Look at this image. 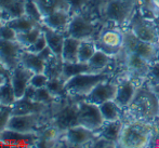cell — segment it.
<instances>
[{
    "mask_svg": "<svg viewBox=\"0 0 159 148\" xmlns=\"http://www.w3.org/2000/svg\"><path fill=\"white\" fill-rule=\"evenodd\" d=\"M130 114H133L135 120L148 121L159 115L158 95L153 92L145 90V88L138 89L131 104L128 106Z\"/></svg>",
    "mask_w": 159,
    "mask_h": 148,
    "instance_id": "1",
    "label": "cell"
},
{
    "mask_svg": "<svg viewBox=\"0 0 159 148\" xmlns=\"http://www.w3.org/2000/svg\"><path fill=\"white\" fill-rule=\"evenodd\" d=\"M152 138V128L146 121H130L124 123L118 146L122 147H144Z\"/></svg>",
    "mask_w": 159,
    "mask_h": 148,
    "instance_id": "2",
    "label": "cell"
},
{
    "mask_svg": "<svg viewBox=\"0 0 159 148\" xmlns=\"http://www.w3.org/2000/svg\"><path fill=\"white\" fill-rule=\"evenodd\" d=\"M109 79V75L104 73H84L69 78L65 82V91L70 97H84L100 82Z\"/></svg>",
    "mask_w": 159,
    "mask_h": 148,
    "instance_id": "3",
    "label": "cell"
},
{
    "mask_svg": "<svg viewBox=\"0 0 159 148\" xmlns=\"http://www.w3.org/2000/svg\"><path fill=\"white\" fill-rule=\"evenodd\" d=\"M134 0H105L102 3V15L106 21L121 26L133 16Z\"/></svg>",
    "mask_w": 159,
    "mask_h": 148,
    "instance_id": "4",
    "label": "cell"
},
{
    "mask_svg": "<svg viewBox=\"0 0 159 148\" xmlns=\"http://www.w3.org/2000/svg\"><path fill=\"white\" fill-rule=\"evenodd\" d=\"M96 33V22L84 14V11L74 14L68 24L66 36L79 40H94L93 36Z\"/></svg>",
    "mask_w": 159,
    "mask_h": 148,
    "instance_id": "5",
    "label": "cell"
},
{
    "mask_svg": "<svg viewBox=\"0 0 159 148\" xmlns=\"http://www.w3.org/2000/svg\"><path fill=\"white\" fill-rule=\"evenodd\" d=\"M77 119L78 124L84 125L92 131H98L105 123L98 105L86 102L84 100L77 101Z\"/></svg>",
    "mask_w": 159,
    "mask_h": 148,
    "instance_id": "6",
    "label": "cell"
},
{
    "mask_svg": "<svg viewBox=\"0 0 159 148\" xmlns=\"http://www.w3.org/2000/svg\"><path fill=\"white\" fill-rule=\"evenodd\" d=\"M130 30L142 41L158 43L157 23H154L151 19L142 16L141 14H133L130 20Z\"/></svg>",
    "mask_w": 159,
    "mask_h": 148,
    "instance_id": "7",
    "label": "cell"
},
{
    "mask_svg": "<svg viewBox=\"0 0 159 148\" xmlns=\"http://www.w3.org/2000/svg\"><path fill=\"white\" fill-rule=\"evenodd\" d=\"M96 136L98 134L95 131H92V130L80 124H76L68 128L63 134L64 141L66 142L67 146L75 147L86 146L88 144L90 145L95 140Z\"/></svg>",
    "mask_w": 159,
    "mask_h": 148,
    "instance_id": "8",
    "label": "cell"
},
{
    "mask_svg": "<svg viewBox=\"0 0 159 148\" xmlns=\"http://www.w3.org/2000/svg\"><path fill=\"white\" fill-rule=\"evenodd\" d=\"M24 49L16 40L0 39V61L12 71L20 65V57Z\"/></svg>",
    "mask_w": 159,
    "mask_h": 148,
    "instance_id": "9",
    "label": "cell"
},
{
    "mask_svg": "<svg viewBox=\"0 0 159 148\" xmlns=\"http://www.w3.org/2000/svg\"><path fill=\"white\" fill-rule=\"evenodd\" d=\"M117 87L118 83L111 82L109 79L105 80V81H102L98 84H96L94 88L92 89V91L88 95L82 97L81 100L89 103H92V104L95 105H100L102 103L106 102V101L115 98L116 92H117Z\"/></svg>",
    "mask_w": 159,
    "mask_h": 148,
    "instance_id": "10",
    "label": "cell"
},
{
    "mask_svg": "<svg viewBox=\"0 0 159 148\" xmlns=\"http://www.w3.org/2000/svg\"><path fill=\"white\" fill-rule=\"evenodd\" d=\"M38 140H39V133H21L10 129H6L0 133V142L3 143V145L35 146Z\"/></svg>",
    "mask_w": 159,
    "mask_h": 148,
    "instance_id": "11",
    "label": "cell"
},
{
    "mask_svg": "<svg viewBox=\"0 0 159 148\" xmlns=\"http://www.w3.org/2000/svg\"><path fill=\"white\" fill-rule=\"evenodd\" d=\"M33 75L34 73L32 70L25 68L21 64L12 70L10 79H11V83L13 86V89H14L16 100L23 97L24 93H25V90L30 86V81L32 79Z\"/></svg>",
    "mask_w": 159,
    "mask_h": 148,
    "instance_id": "12",
    "label": "cell"
},
{
    "mask_svg": "<svg viewBox=\"0 0 159 148\" xmlns=\"http://www.w3.org/2000/svg\"><path fill=\"white\" fill-rule=\"evenodd\" d=\"M13 110L12 115H26V114H35V113H51L52 114V107L48 106L42 103L36 102L33 100H28L25 97H21L15 101L12 105Z\"/></svg>",
    "mask_w": 159,
    "mask_h": 148,
    "instance_id": "13",
    "label": "cell"
},
{
    "mask_svg": "<svg viewBox=\"0 0 159 148\" xmlns=\"http://www.w3.org/2000/svg\"><path fill=\"white\" fill-rule=\"evenodd\" d=\"M70 20L71 14L68 10H57L47 16H43L41 24H44L48 27L64 33L66 35V30Z\"/></svg>",
    "mask_w": 159,
    "mask_h": 148,
    "instance_id": "14",
    "label": "cell"
},
{
    "mask_svg": "<svg viewBox=\"0 0 159 148\" xmlns=\"http://www.w3.org/2000/svg\"><path fill=\"white\" fill-rule=\"evenodd\" d=\"M136 91H138V88H136V84L134 83L133 80L126 79L120 83H118L117 92H116V96L114 101L121 108H126L133 101Z\"/></svg>",
    "mask_w": 159,
    "mask_h": 148,
    "instance_id": "15",
    "label": "cell"
},
{
    "mask_svg": "<svg viewBox=\"0 0 159 148\" xmlns=\"http://www.w3.org/2000/svg\"><path fill=\"white\" fill-rule=\"evenodd\" d=\"M41 29L43 31L44 36H46L48 47L59 59L62 60V51H63L64 40L66 38V35L64 33H61V31L52 29V28L46 26L44 24H41Z\"/></svg>",
    "mask_w": 159,
    "mask_h": 148,
    "instance_id": "16",
    "label": "cell"
},
{
    "mask_svg": "<svg viewBox=\"0 0 159 148\" xmlns=\"http://www.w3.org/2000/svg\"><path fill=\"white\" fill-rule=\"evenodd\" d=\"M0 6L2 8V24L11 19L24 15L25 0H0Z\"/></svg>",
    "mask_w": 159,
    "mask_h": 148,
    "instance_id": "17",
    "label": "cell"
},
{
    "mask_svg": "<svg viewBox=\"0 0 159 148\" xmlns=\"http://www.w3.org/2000/svg\"><path fill=\"white\" fill-rule=\"evenodd\" d=\"M126 65L128 70L131 71L133 75L144 77L148 74L151 63L135 53H126Z\"/></svg>",
    "mask_w": 159,
    "mask_h": 148,
    "instance_id": "18",
    "label": "cell"
},
{
    "mask_svg": "<svg viewBox=\"0 0 159 148\" xmlns=\"http://www.w3.org/2000/svg\"><path fill=\"white\" fill-rule=\"evenodd\" d=\"M122 128H124V122H122L121 119L117 121H111V122H105L102 125V128L98 131H96V134L98 136H102V137L115 143L118 146Z\"/></svg>",
    "mask_w": 159,
    "mask_h": 148,
    "instance_id": "19",
    "label": "cell"
},
{
    "mask_svg": "<svg viewBox=\"0 0 159 148\" xmlns=\"http://www.w3.org/2000/svg\"><path fill=\"white\" fill-rule=\"evenodd\" d=\"M20 64L25 68L32 70L34 74L43 73L44 67H46V62L39 55L36 54V53L28 52L25 49H24V51L21 54V57H20Z\"/></svg>",
    "mask_w": 159,
    "mask_h": 148,
    "instance_id": "20",
    "label": "cell"
},
{
    "mask_svg": "<svg viewBox=\"0 0 159 148\" xmlns=\"http://www.w3.org/2000/svg\"><path fill=\"white\" fill-rule=\"evenodd\" d=\"M84 73H95L91 66L89 65V63H63V69H62V75L61 79L63 81L66 82L69 78L74 77L76 75L79 74H84Z\"/></svg>",
    "mask_w": 159,
    "mask_h": 148,
    "instance_id": "21",
    "label": "cell"
},
{
    "mask_svg": "<svg viewBox=\"0 0 159 148\" xmlns=\"http://www.w3.org/2000/svg\"><path fill=\"white\" fill-rule=\"evenodd\" d=\"M98 108L102 114L105 122H111L121 119V114L124 108L119 106L114 100H109L98 105Z\"/></svg>",
    "mask_w": 159,
    "mask_h": 148,
    "instance_id": "22",
    "label": "cell"
},
{
    "mask_svg": "<svg viewBox=\"0 0 159 148\" xmlns=\"http://www.w3.org/2000/svg\"><path fill=\"white\" fill-rule=\"evenodd\" d=\"M80 42L81 40L66 36L64 40L63 51H62V60L64 63L78 62V50H79Z\"/></svg>",
    "mask_w": 159,
    "mask_h": 148,
    "instance_id": "23",
    "label": "cell"
},
{
    "mask_svg": "<svg viewBox=\"0 0 159 148\" xmlns=\"http://www.w3.org/2000/svg\"><path fill=\"white\" fill-rule=\"evenodd\" d=\"M35 2L40 9L42 16H47L57 10L69 11V4L67 0H35Z\"/></svg>",
    "mask_w": 159,
    "mask_h": 148,
    "instance_id": "24",
    "label": "cell"
},
{
    "mask_svg": "<svg viewBox=\"0 0 159 148\" xmlns=\"http://www.w3.org/2000/svg\"><path fill=\"white\" fill-rule=\"evenodd\" d=\"M4 24L9 25L11 28H13L16 34H21V33H26V31L33 29L36 26H39L41 23H38V22L34 21L33 19L28 17L27 15H21V16L14 17V19L9 20L8 22H6Z\"/></svg>",
    "mask_w": 159,
    "mask_h": 148,
    "instance_id": "25",
    "label": "cell"
},
{
    "mask_svg": "<svg viewBox=\"0 0 159 148\" xmlns=\"http://www.w3.org/2000/svg\"><path fill=\"white\" fill-rule=\"evenodd\" d=\"M111 57L113 56L106 54L103 51L96 50L93 56L91 57V60L88 63L95 73H104V71H106V68L108 67V65L111 64Z\"/></svg>",
    "mask_w": 159,
    "mask_h": 148,
    "instance_id": "26",
    "label": "cell"
},
{
    "mask_svg": "<svg viewBox=\"0 0 159 148\" xmlns=\"http://www.w3.org/2000/svg\"><path fill=\"white\" fill-rule=\"evenodd\" d=\"M98 50L94 40H81L78 50V62L88 63Z\"/></svg>",
    "mask_w": 159,
    "mask_h": 148,
    "instance_id": "27",
    "label": "cell"
},
{
    "mask_svg": "<svg viewBox=\"0 0 159 148\" xmlns=\"http://www.w3.org/2000/svg\"><path fill=\"white\" fill-rule=\"evenodd\" d=\"M63 61L57 56L53 55L50 60L46 62V67H44V71L49 79L52 78H60L62 75V69H63Z\"/></svg>",
    "mask_w": 159,
    "mask_h": 148,
    "instance_id": "28",
    "label": "cell"
},
{
    "mask_svg": "<svg viewBox=\"0 0 159 148\" xmlns=\"http://www.w3.org/2000/svg\"><path fill=\"white\" fill-rule=\"evenodd\" d=\"M42 34V29H41V24L39 26H36L33 29L26 31V33H21L17 34L16 36V41L20 42L24 48H28L30 46H32L34 42L39 38V36Z\"/></svg>",
    "mask_w": 159,
    "mask_h": 148,
    "instance_id": "29",
    "label": "cell"
},
{
    "mask_svg": "<svg viewBox=\"0 0 159 148\" xmlns=\"http://www.w3.org/2000/svg\"><path fill=\"white\" fill-rule=\"evenodd\" d=\"M16 101V96L14 93V89L11 83V79H7L6 82L0 87V104L11 105Z\"/></svg>",
    "mask_w": 159,
    "mask_h": 148,
    "instance_id": "30",
    "label": "cell"
},
{
    "mask_svg": "<svg viewBox=\"0 0 159 148\" xmlns=\"http://www.w3.org/2000/svg\"><path fill=\"white\" fill-rule=\"evenodd\" d=\"M64 86H65V81H63L61 78H52V79H49L46 88L49 90V92L54 97H57L59 100V98H63L68 96V94L65 91Z\"/></svg>",
    "mask_w": 159,
    "mask_h": 148,
    "instance_id": "31",
    "label": "cell"
},
{
    "mask_svg": "<svg viewBox=\"0 0 159 148\" xmlns=\"http://www.w3.org/2000/svg\"><path fill=\"white\" fill-rule=\"evenodd\" d=\"M34 101L42 103V104H46L50 107H52L55 103L59 102V100H57V97H54V96L49 92V90L47 89L46 87H44V88L36 89L35 96H34Z\"/></svg>",
    "mask_w": 159,
    "mask_h": 148,
    "instance_id": "32",
    "label": "cell"
},
{
    "mask_svg": "<svg viewBox=\"0 0 159 148\" xmlns=\"http://www.w3.org/2000/svg\"><path fill=\"white\" fill-rule=\"evenodd\" d=\"M24 14L27 15V16L30 17V19H33L34 21L38 22V23H41L42 19H43L41 12H40V9L38 8L35 0H25Z\"/></svg>",
    "mask_w": 159,
    "mask_h": 148,
    "instance_id": "33",
    "label": "cell"
},
{
    "mask_svg": "<svg viewBox=\"0 0 159 148\" xmlns=\"http://www.w3.org/2000/svg\"><path fill=\"white\" fill-rule=\"evenodd\" d=\"M13 107L11 105L0 104V133L8 128L9 121L12 117Z\"/></svg>",
    "mask_w": 159,
    "mask_h": 148,
    "instance_id": "34",
    "label": "cell"
},
{
    "mask_svg": "<svg viewBox=\"0 0 159 148\" xmlns=\"http://www.w3.org/2000/svg\"><path fill=\"white\" fill-rule=\"evenodd\" d=\"M67 1L69 4V12L73 16L74 14L82 12L91 0H67Z\"/></svg>",
    "mask_w": 159,
    "mask_h": 148,
    "instance_id": "35",
    "label": "cell"
},
{
    "mask_svg": "<svg viewBox=\"0 0 159 148\" xmlns=\"http://www.w3.org/2000/svg\"><path fill=\"white\" fill-rule=\"evenodd\" d=\"M47 46H48V43H47L46 36H44L43 31H42V34L39 36V38H38V39L34 42L32 46H30L28 48H26L25 50H27L28 52H32V53H36V54H38V53L41 52V51L43 50Z\"/></svg>",
    "mask_w": 159,
    "mask_h": 148,
    "instance_id": "36",
    "label": "cell"
},
{
    "mask_svg": "<svg viewBox=\"0 0 159 148\" xmlns=\"http://www.w3.org/2000/svg\"><path fill=\"white\" fill-rule=\"evenodd\" d=\"M49 81V77L44 73H37L34 74L32 79L30 81V84L33 86L34 88H44Z\"/></svg>",
    "mask_w": 159,
    "mask_h": 148,
    "instance_id": "37",
    "label": "cell"
},
{
    "mask_svg": "<svg viewBox=\"0 0 159 148\" xmlns=\"http://www.w3.org/2000/svg\"><path fill=\"white\" fill-rule=\"evenodd\" d=\"M16 31L13 28H11L9 25L7 24H2L0 25V39L2 40H16Z\"/></svg>",
    "mask_w": 159,
    "mask_h": 148,
    "instance_id": "38",
    "label": "cell"
},
{
    "mask_svg": "<svg viewBox=\"0 0 159 148\" xmlns=\"http://www.w3.org/2000/svg\"><path fill=\"white\" fill-rule=\"evenodd\" d=\"M147 76H148L157 86H159V62L155 61V62L151 63Z\"/></svg>",
    "mask_w": 159,
    "mask_h": 148,
    "instance_id": "39",
    "label": "cell"
},
{
    "mask_svg": "<svg viewBox=\"0 0 159 148\" xmlns=\"http://www.w3.org/2000/svg\"><path fill=\"white\" fill-rule=\"evenodd\" d=\"M139 2L141 3L142 8L144 10H146L147 12H149L152 15L158 17V12L159 10L157 9V7L154 3V0H139Z\"/></svg>",
    "mask_w": 159,
    "mask_h": 148,
    "instance_id": "40",
    "label": "cell"
},
{
    "mask_svg": "<svg viewBox=\"0 0 159 148\" xmlns=\"http://www.w3.org/2000/svg\"><path fill=\"white\" fill-rule=\"evenodd\" d=\"M90 146H92V147H115V146H117V144H115V143H113V142H111V141L106 140V138L102 137V136L98 135L95 137V140L91 143Z\"/></svg>",
    "mask_w": 159,
    "mask_h": 148,
    "instance_id": "41",
    "label": "cell"
},
{
    "mask_svg": "<svg viewBox=\"0 0 159 148\" xmlns=\"http://www.w3.org/2000/svg\"><path fill=\"white\" fill-rule=\"evenodd\" d=\"M38 55H39V56L41 57V59L44 61V62H47V61H48V60H50L51 57H52L53 55H55V54L52 52V50H51V49L49 48L48 46H47L46 48H44L43 50L41 51V52H39V53H38Z\"/></svg>",
    "mask_w": 159,
    "mask_h": 148,
    "instance_id": "42",
    "label": "cell"
},
{
    "mask_svg": "<svg viewBox=\"0 0 159 148\" xmlns=\"http://www.w3.org/2000/svg\"><path fill=\"white\" fill-rule=\"evenodd\" d=\"M11 74H12V71H11L10 69H9L8 67H7L6 65L0 61V76L7 78V79H10Z\"/></svg>",
    "mask_w": 159,
    "mask_h": 148,
    "instance_id": "43",
    "label": "cell"
},
{
    "mask_svg": "<svg viewBox=\"0 0 159 148\" xmlns=\"http://www.w3.org/2000/svg\"><path fill=\"white\" fill-rule=\"evenodd\" d=\"M156 61L159 62V43H157V47H156Z\"/></svg>",
    "mask_w": 159,
    "mask_h": 148,
    "instance_id": "44",
    "label": "cell"
},
{
    "mask_svg": "<svg viewBox=\"0 0 159 148\" xmlns=\"http://www.w3.org/2000/svg\"><path fill=\"white\" fill-rule=\"evenodd\" d=\"M6 80H7V78H4V77H2V76H0V87L2 86V84L6 82Z\"/></svg>",
    "mask_w": 159,
    "mask_h": 148,
    "instance_id": "45",
    "label": "cell"
},
{
    "mask_svg": "<svg viewBox=\"0 0 159 148\" xmlns=\"http://www.w3.org/2000/svg\"><path fill=\"white\" fill-rule=\"evenodd\" d=\"M1 17H2V8H1V6H0V25H2Z\"/></svg>",
    "mask_w": 159,
    "mask_h": 148,
    "instance_id": "46",
    "label": "cell"
},
{
    "mask_svg": "<svg viewBox=\"0 0 159 148\" xmlns=\"http://www.w3.org/2000/svg\"><path fill=\"white\" fill-rule=\"evenodd\" d=\"M154 3H155V6L157 7V9L159 10V0H154Z\"/></svg>",
    "mask_w": 159,
    "mask_h": 148,
    "instance_id": "47",
    "label": "cell"
},
{
    "mask_svg": "<svg viewBox=\"0 0 159 148\" xmlns=\"http://www.w3.org/2000/svg\"><path fill=\"white\" fill-rule=\"evenodd\" d=\"M157 30H158V43H159V22L157 23Z\"/></svg>",
    "mask_w": 159,
    "mask_h": 148,
    "instance_id": "48",
    "label": "cell"
},
{
    "mask_svg": "<svg viewBox=\"0 0 159 148\" xmlns=\"http://www.w3.org/2000/svg\"><path fill=\"white\" fill-rule=\"evenodd\" d=\"M102 1H103V2H104V1H105V0H102ZM103 2H102V3H103Z\"/></svg>",
    "mask_w": 159,
    "mask_h": 148,
    "instance_id": "49",
    "label": "cell"
},
{
    "mask_svg": "<svg viewBox=\"0 0 159 148\" xmlns=\"http://www.w3.org/2000/svg\"><path fill=\"white\" fill-rule=\"evenodd\" d=\"M158 17H159V12H158Z\"/></svg>",
    "mask_w": 159,
    "mask_h": 148,
    "instance_id": "50",
    "label": "cell"
},
{
    "mask_svg": "<svg viewBox=\"0 0 159 148\" xmlns=\"http://www.w3.org/2000/svg\"><path fill=\"white\" fill-rule=\"evenodd\" d=\"M158 96H159V95H158Z\"/></svg>",
    "mask_w": 159,
    "mask_h": 148,
    "instance_id": "51",
    "label": "cell"
}]
</instances>
